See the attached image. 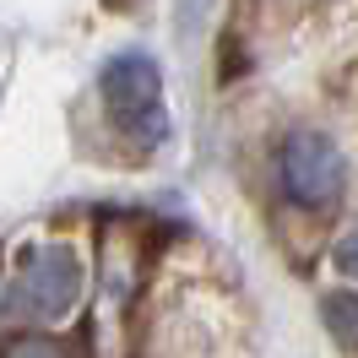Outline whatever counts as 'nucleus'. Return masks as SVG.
<instances>
[{
  "mask_svg": "<svg viewBox=\"0 0 358 358\" xmlns=\"http://www.w3.org/2000/svg\"><path fill=\"white\" fill-rule=\"evenodd\" d=\"M320 320L331 331L336 348H358V293L353 288H336L320 299Z\"/></svg>",
  "mask_w": 358,
  "mask_h": 358,
  "instance_id": "20e7f679",
  "label": "nucleus"
},
{
  "mask_svg": "<svg viewBox=\"0 0 358 358\" xmlns=\"http://www.w3.org/2000/svg\"><path fill=\"white\" fill-rule=\"evenodd\" d=\"M98 92H103L109 120H114L125 136L147 141V147H152V141H163L169 114H163V71H157L152 55H141V49L114 55L109 66L98 71Z\"/></svg>",
  "mask_w": 358,
  "mask_h": 358,
  "instance_id": "f257e3e1",
  "label": "nucleus"
},
{
  "mask_svg": "<svg viewBox=\"0 0 358 358\" xmlns=\"http://www.w3.org/2000/svg\"><path fill=\"white\" fill-rule=\"evenodd\" d=\"M82 299V261L71 255L66 245H38L22 261V277H17V304L38 320H60Z\"/></svg>",
  "mask_w": 358,
  "mask_h": 358,
  "instance_id": "7ed1b4c3",
  "label": "nucleus"
},
{
  "mask_svg": "<svg viewBox=\"0 0 358 358\" xmlns=\"http://www.w3.org/2000/svg\"><path fill=\"white\" fill-rule=\"evenodd\" d=\"M277 174H282L288 201L310 212H331L348 190V152L326 131H293L277 152Z\"/></svg>",
  "mask_w": 358,
  "mask_h": 358,
  "instance_id": "f03ea898",
  "label": "nucleus"
},
{
  "mask_svg": "<svg viewBox=\"0 0 358 358\" xmlns=\"http://www.w3.org/2000/svg\"><path fill=\"white\" fill-rule=\"evenodd\" d=\"M336 266H342V277L358 282V228H348V234L336 239Z\"/></svg>",
  "mask_w": 358,
  "mask_h": 358,
  "instance_id": "39448f33",
  "label": "nucleus"
}]
</instances>
